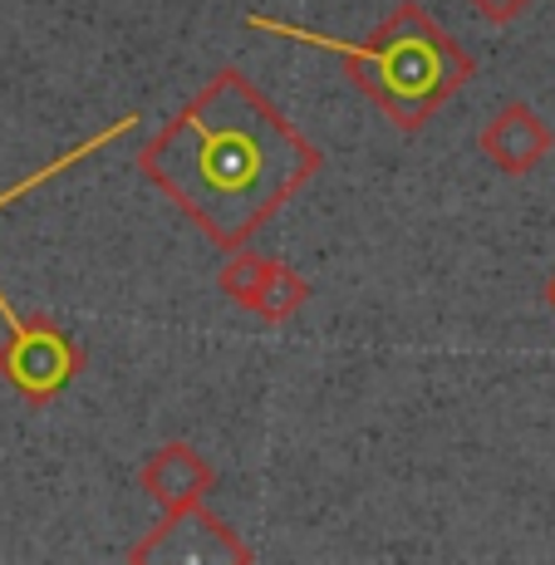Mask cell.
I'll list each match as a JSON object with an SVG mask.
<instances>
[{
    "instance_id": "obj_8",
    "label": "cell",
    "mask_w": 555,
    "mask_h": 565,
    "mask_svg": "<svg viewBox=\"0 0 555 565\" xmlns=\"http://www.w3.org/2000/svg\"><path fill=\"white\" fill-rule=\"evenodd\" d=\"M260 266H266V256H256V252H226V266L216 270V290H222L232 306H246V296L256 290V280H260Z\"/></svg>"
},
{
    "instance_id": "obj_10",
    "label": "cell",
    "mask_w": 555,
    "mask_h": 565,
    "mask_svg": "<svg viewBox=\"0 0 555 565\" xmlns=\"http://www.w3.org/2000/svg\"><path fill=\"white\" fill-rule=\"evenodd\" d=\"M546 300H551V310H555V276L546 280Z\"/></svg>"
},
{
    "instance_id": "obj_2",
    "label": "cell",
    "mask_w": 555,
    "mask_h": 565,
    "mask_svg": "<svg viewBox=\"0 0 555 565\" xmlns=\"http://www.w3.org/2000/svg\"><path fill=\"white\" fill-rule=\"evenodd\" d=\"M246 30L340 54L344 74L359 84V94H364L398 134H418V128L428 124L433 114H442V108L462 94V84L477 74V60L457 45L448 30L433 20V10L418 6V0H398V6L378 20V30L369 40H340V35H324V30H310V25H290V20L260 15V10L246 15Z\"/></svg>"
},
{
    "instance_id": "obj_6",
    "label": "cell",
    "mask_w": 555,
    "mask_h": 565,
    "mask_svg": "<svg viewBox=\"0 0 555 565\" xmlns=\"http://www.w3.org/2000/svg\"><path fill=\"white\" fill-rule=\"evenodd\" d=\"M138 487L162 512H188V507L206 502V492L216 487V472L192 443H162L138 467Z\"/></svg>"
},
{
    "instance_id": "obj_1",
    "label": "cell",
    "mask_w": 555,
    "mask_h": 565,
    "mask_svg": "<svg viewBox=\"0 0 555 565\" xmlns=\"http://www.w3.org/2000/svg\"><path fill=\"white\" fill-rule=\"evenodd\" d=\"M320 168L324 153L242 70H216L138 148V172L216 252H242Z\"/></svg>"
},
{
    "instance_id": "obj_9",
    "label": "cell",
    "mask_w": 555,
    "mask_h": 565,
    "mask_svg": "<svg viewBox=\"0 0 555 565\" xmlns=\"http://www.w3.org/2000/svg\"><path fill=\"white\" fill-rule=\"evenodd\" d=\"M467 6H472L482 20H492V25H511L516 15H526L531 0H467Z\"/></svg>"
},
{
    "instance_id": "obj_3",
    "label": "cell",
    "mask_w": 555,
    "mask_h": 565,
    "mask_svg": "<svg viewBox=\"0 0 555 565\" xmlns=\"http://www.w3.org/2000/svg\"><path fill=\"white\" fill-rule=\"evenodd\" d=\"M0 320H6V344H0V379L30 404L60 398L74 379L84 374V350L74 334H64L45 315H20L0 296Z\"/></svg>"
},
{
    "instance_id": "obj_7",
    "label": "cell",
    "mask_w": 555,
    "mask_h": 565,
    "mask_svg": "<svg viewBox=\"0 0 555 565\" xmlns=\"http://www.w3.org/2000/svg\"><path fill=\"white\" fill-rule=\"evenodd\" d=\"M305 300H310V280H305L296 266H286V260L266 256L256 290L246 296V306H242V310H252L256 320H266V324H286L290 315L305 306Z\"/></svg>"
},
{
    "instance_id": "obj_4",
    "label": "cell",
    "mask_w": 555,
    "mask_h": 565,
    "mask_svg": "<svg viewBox=\"0 0 555 565\" xmlns=\"http://www.w3.org/2000/svg\"><path fill=\"white\" fill-rule=\"evenodd\" d=\"M152 556L172 561H256V551L226 526L222 516H212L206 507H188V512H162V521L128 551V561L143 565Z\"/></svg>"
},
{
    "instance_id": "obj_5",
    "label": "cell",
    "mask_w": 555,
    "mask_h": 565,
    "mask_svg": "<svg viewBox=\"0 0 555 565\" xmlns=\"http://www.w3.org/2000/svg\"><path fill=\"white\" fill-rule=\"evenodd\" d=\"M477 148L492 168H502L506 178H526L541 168V158L551 153V124L536 114L526 99H511L492 114V124L477 134Z\"/></svg>"
}]
</instances>
